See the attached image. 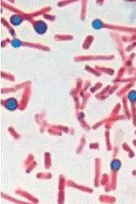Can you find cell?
Listing matches in <instances>:
<instances>
[{
    "instance_id": "cell-1",
    "label": "cell",
    "mask_w": 136,
    "mask_h": 204,
    "mask_svg": "<svg viewBox=\"0 0 136 204\" xmlns=\"http://www.w3.org/2000/svg\"><path fill=\"white\" fill-rule=\"evenodd\" d=\"M47 25L43 21H39L35 23V29L38 33L42 34L45 33L47 30Z\"/></svg>"
},
{
    "instance_id": "cell-2",
    "label": "cell",
    "mask_w": 136,
    "mask_h": 204,
    "mask_svg": "<svg viewBox=\"0 0 136 204\" xmlns=\"http://www.w3.org/2000/svg\"><path fill=\"white\" fill-rule=\"evenodd\" d=\"M6 106L7 109L10 111H13L15 110L17 107H18V103L15 99L14 98H10L6 102Z\"/></svg>"
},
{
    "instance_id": "cell-3",
    "label": "cell",
    "mask_w": 136,
    "mask_h": 204,
    "mask_svg": "<svg viewBox=\"0 0 136 204\" xmlns=\"http://www.w3.org/2000/svg\"><path fill=\"white\" fill-rule=\"evenodd\" d=\"M21 21L22 19L21 17L16 15L12 16L10 19L11 22L15 25H19V24H20Z\"/></svg>"
},
{
    "instance_id": "cell-4",
    "label": "cell",
    "mask_w": 136,
    "mask_h": 204,
    "mask_svg": "<svg viewBox=\"0 0 136 204\" xmlns=\"http://www.w3.org/2000/svg\"><path fill=\"white\" fill-rule=\"evenodd\" d=\"M111 167L112 169L118 170L121 168V162L120 160L115 159L114 161H112V162L111 164Z\"/></svg>"
},
{
    "instance_id": "cell-5",
    "label": "cell",
    "mask_w": 136,
    "mask_h": 204,
    "mask_svg": "<svg viewBox=\"0 0 136 204\" xmlns=\"http://www.w3.org/2000/svg\"><path fill=\"white\" fill-rule=\"evenodd\" d=\"M92 26L96 30L100 29L103 26V24L102 23V22L99 19H96L94 20L92 22Z\"/></svg>"
},
{
    "instance_id": "cell-6",
    "label": "cell",
    "mask_w": 136,
    "mask_h": 204,
    "mask_svg": "<svg viewBox=\"0 0 136 204\" xmlns=\"http://www.w3.org/2000/svg\"><path fill=\"white\" fill-rule=\"evenodd\" d=\"M129 98L131 101H135L136 100V92L134 91L130 92L129 94Z\"/></svg>"
},
{
    "instance_id": "cell-7",
    "label": "cell",
    "mask_w": 136,
    "mask_h": 204,
    "mask_svg": "<svg viewBox=\"0 0 136 204\" xmlns=\"http://www.w3.org/2000/svg\"><path fill=\"white\" fill-rule=\"evenodd\" d=\"M12 45L15 47H19L21 46V42L18 39H15L12 41Z\"/></svg>"
}]
</instances>
